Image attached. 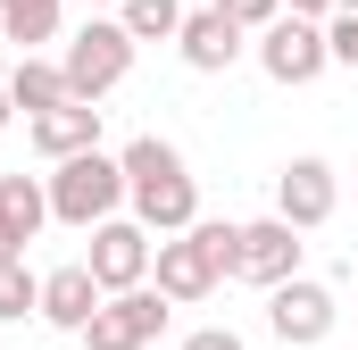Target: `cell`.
I'll return each instance as SVG.
<instances>
[{
	"label": "cell",
	"instance_id": "cell-16",
	"mask_svg": "<svg viewBox=\"0 0 358 350\" xmlns=\"http://www.w3.org/2000/svg\"><path fill=\"white\" fill-rule=\"evenodd\" d=\"M117 17H125L134 42H176L183 34V0H117Z\"/></svg>",
	"mask_w": 358,
	"mask_h": 350
},
{
	"label": "cell",
	"instance_id": "cell-7",
	"mask_svg": "<svg viewBox=\"0 0 358 350\" xmlns=\"http://www.w3.org/2000/svg\"><path fill=\"white\" fill-rule=\"evenodd\" d=\"M150 225L142 217H100L92 225V275H100V292H125V284H150Z\"/></svg>",
	"mask_w": 358,
	"mask_h": 350
},
{
	"label": "cell",
	"instance_id": "cell-3",
	"mask_svg": "<svg viewBox=\"0 0 358 350\" xmlns=\"http://www.w3.org/2000/svg\"><path fill=\"white\" fill-rule=\"evenodd\" d=\"M134 50H142V42L125 34V17H84L76 42H67V59H59V67H67V92H76V100L117 92L125 76H134Z\"/></svg>",
	"mask_w": 358,
	"mask_h": 350
},
{
	"label": "cell",
	"instance_id": "cell-13",
	"mask_svg": "<svg viewBox=\"0 0 358 350\" xmlns=\"http://www.w3.org/2000/svg\"><path fill=\"white\" fill-rule=\"evenodd\" d=\"M100 300H108V292H100V275H92L84 259H76V267H50V275H42V326H59V334H84Z\"/></svg>",
	"mask_w": 358,
	"mask_h": 350
},
{
	"label": "cell",
	"instance_id": "cell-6",
	"mask_svg": "<svg viewBox=\"0 0 358 350\" xmlns=\"http://www.w3.org/2000/svg\"><path fill=\"white\" fill-rule=\"evenodd\" d=\"M150 275H159V292L167 300H208L217 284H225V267L208 251V234L200 225H183V234H159V251H150Z\"/></svg>",
	"mask_w": 358,
	"mask_h": 350
},
{
	"label": "cell",
	"instance_id": "cell-1",
	"mask_svg": "<svg viewBox=\"0 0 358 350\" xmlns=\"http://www.w3.org/2000/svg\"><path fill=\"white\" fill-rule=\"evenodd\" d=\"M117 159H125V200H134V217H142L150 234H183V225L200 217V183L183 175V150H176V142L134 134Z\"/></svg>",
	"mask_w": 358,
	"mask_h": 350
},
{
	"label": "cell",
	"instance_id": "cell-22",
	"mask_svg": "<svg viewBox=\"0 0 358 350\" xmlns=\"http://www.w3.org/2000/svg\"><path fill=\"white\" fill-rule=\"evenodd\" d=\"M0 259H25V234H17L8 217H0Z\"/></svg>",
	"mask_w": 358,
	"mask_h": 350
},
{
	"label": "cell",
	"instance_id": "cell-9",
	"mask_svg": "<svg viewBox=\"0 0 358 350\" xmlns=\"http://www.w3.org/2000/svg\"><path fill=\"white\" fill-rule=\"evenodd\" d=\"M242 34H250V25H242V17H225L217 0H208V8H192V17H183V34H176V42H183V67H200V76H225V67L250 50Z\"/></svg>",
	"mask_w": 358,
	"mask_h": 350
},
{
	"label": "cell",
	"instance_id": "cell-21",
	"mask_svg": "<svg viewBox=\"0 0 358 350\" xmlns=\"http://www.w3.org/2000/svg\"><path fill=\"white\" fill-rule=\"evenodd\" d=\"M183 350H242L234 326H200V334H183Z\"/></svg>",
	"mask_w": 358,
	"mask_h": 350
},
{
	"label": "cell",
	"instance_id": "cell-12",
	"mask_svg": "<svg viewBox=\"0 0 358 350\" xmlns=\"http://www.w3.org/2000/svg\"><path fill=\"white\" fill-rule=\"evenodd\" d=\"M25 134H34V150L59 167V159H76L100 142V100H59V108H42V117H25Z\"/></svg>",
	"mask_w": 358,
	"mask_h": 350
},
{
	"label": "cell",
	"instance_id": "cell-4",
	"mask_svg": "<svg viewBox=\"0 0 358 350\" xmlns=\"http://www.w3.org/2000/svg\"><path fill=\"white\" fill-rule=\"evenodd\" d=\"M159 334H167V292H150V284H125V292H108V300L92 309L84 350H150Z\"/></svg>",
	"mask_w": 358,
	"mask_h": 350
},
{
	"label": "cell",
	"instance_id": "cell-23",
	"mask_svg": "<svg viewBox=\"0 0 358 350\" xmlns=\"http://www.w3.org/2000/svg\"><path fill=\"white\" fill-rule=\"evenodd\" d=\"M283 8H300V17H334L342 0H283Z\"/></svg>",
	"mask_w": 358,
	"mask_h": 350
},
{
	"label": "cell",
	"instance_id": "cell-8",
	"mask_svg": "<svg viewBox=\"0 0 358 350\" xmlns=\"http://www.w3.org/2000/svg\"><path fill=\"white\" fill-rule=\"evenodd\" d=\"M267 326H275V342H292V350L325 342L334 334V292L308 284V275H283V284H267Z\"/></svg>",
	"mask_w": 358,
	"mask_h": 350
},
{
	"label": "cell",
	"instance_id": "cell-19",
	"mask_svg": "<svg viewBox=\"0 0 358 350\" xmlns=\"http://www.w3.org/2000/svg\"><path fill=\"white\" fill-rule=\"evenodd\" d=\"M325 50H334V67H358V0L334 8V25H325Z\"/></svg>",
	"mask_w": 358,
	"mask_h": 350
},
{
	"label": "cell",
	"instance_id": "cell-25",
	"mask_svg": "<svg viewBox=\"0 0 358 350\" xmlns=\"http://www.w3.org/2000/svg\"><path fill=\"white\" fill-rule=\"evenodd\" d=\"M84 8H117V0H84Z\"/></svg>",
	"mask_w": 358,
	"mask_h": 350
},
{
	"label": "cell",
	"instance_id": "cell-11",
	"mask_svg": "<svg viewBox=\"0 0 358 350\" xmlns=\"http://www.w3.org/2000/svg\"><path fill=\"white\" fill-rule=\"evenodd\" d=\"M234 275H250V284H283V275H300V225L292 217H259V225H242V267Z\"/></svg>",
	"mask_w": 358,
	"mask_h": 350
},
{
	"label": "cell",
	"instance_id": "cell-2",
	"mask_svg": "<svg viewBox=\"0 0 358 350\" xmlns=\"http://www.w3.org/2000/svg\"><path fill=\"white\" fill-rule=\"evenodd\" d=\"M125 209V159H108L100 142L92 150H76V159H59V175H50V217L59 225H100V217H117Z\"/></svg>",
	"mask_w": 358,
	"mask_h": 350
},
{
	"label": "cell",
	"instance_id": "cell-24",
	"mask_svg": "<svg viewBox=\"0 0 358 350\" xmlns=\"http://www.w3.org/2000/svg\"><path fill=\"white\" fill-rule=\"evenodd\" d=\"M8 117H17V100H8V84H0V125H8Z\"/></svg>",
	"mask_w": 358,
	"mask_h": 350
},
{
	"label": "cell",
	"instance_id": "cell-15",
	"mask_svg": "<svg viewBox=\"0 0 358 350\" xmlns=\"http://www.w3.org/2000/svg\"><path fill=\"white\" fill-rule=\"evenodd\" d=\"M0 217L34 242V234L50 225V183H34V175H0Z\"/></svg>",
	"mask_w": 358,
	"mask_h": 350
},
{
	"label": "cell",
	"instance_id": "cell-10",
	"mask_svg": "<svg viewBox=\"0 0 358 350\" xmlns=\"http://www.w3.org/2000/svg\"><path fill=\"white\" fill-rule=\"evenodd\" d=\"M334 200H342V192H334V167H325V159H292V167L275 175V217H292L300 234H308V225H325V217H334Z\"/></svg>",
	"mask_w": 358,
	"mask_h": 350
},
{
	"label": "cell",
	"instance_id": "cell-18",
	"mask_svg": "<svg viewBox=\"0 0 358 350\" xmlns=\"http://www.w3.org/2000/svg\"><path fill=\"white\" fill-rule=\"evenodd\" d=\"M17 317H42V275L25 259H0V326H17Z\"/></svg>",
	"mask_w": 358,
	"mask_h": 350
},
{
	"label": "cell",
	"instance_id": "cell-17",
	"mask_svg": "<svg viewBox=\"0 0 358 350\" xmlns=\"http://www.w3.org/2000/svg\"><path fill=\"white\" fill-rule=\"evenodd\" d=\"M0 34L25 42V50L50 42V34H59V0H0Z\"/></svg>",
	"mask_w": 358,
	"mask_h": 350
},
{
	"label": "cell",
	"instance_id": "cell-20",
	"mask_svg": "<svg viewBox=\"0 0 358 350\" xmlns=\"http://www.w3.org/2000/svg\"><path fill=\"white\" fill-rule=\"evenodd\" d=\"M225 17H242V25H267V17H283V0H217Z\"/></svg>",
	"mask_w": 358,
	"mask_h": 350
},
{
	"label": "cell",
	"instance_id": "cell-5",
	"mask_svg": "<svg viewBox=\"0 0 358 350\" xmlns=\"http://www.w3.org/2000/svg\"><path fill=\"white\" fill-rule=\"evenodd\" d=\"M259 67H267L275 84H317L325 67H334V50H325V25L317 17H300V8H283L259 25Z\"/></svg>",
	"mask_w": 358,
	"mask_h": 350
},
{
	"label": "cell",
	"instance_id": "cell-14",
	"mask_svg": "<svg viewBox=\"0 0 358 350\" xmlns=\"http://www.w3.org/2000/svg\"><path fill=\"white\" fill-rule=\"evenodd\" d=\"M8 100H17L25 117H42V108H59V100H76V92H67V67H50V59H34V50H25V59H17V76H8Z\"/></svg>",
	"mask_w": 358,
	"mask_h": 350
}]
</instances>
